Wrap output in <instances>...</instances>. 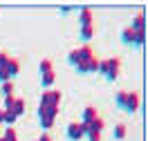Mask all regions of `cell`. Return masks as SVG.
I'll return each instance as SVG.
<instances>
[{
    "label": "cell",
    "mask_w": 148,
    "mask_h": 141,
    "mask_svg": "<svg viewBox=\"0 0 148 141\" xmlns=\"http://www.w3.org/2000/svg\"><path fill=\"white\" fill-rule=\"evenodd\" d=\"M7 61H9V54H5V52H0V69H5V65H7Z\"/></svg>",
    "instance_id": "d4e9b609"
},
{
    "label": "cell",
    "mask_w": 148,
    "mask_h": 141,
    "mask_svg": "<svg viewBox=\"0 0 148 141\" xmlns=\"http://www.w3.org/2000/svg\"><path fill=\"white\" fill-rule=\"evenodd\" d=\"M2 94H5V96H14V83H11V81L2 83Z\"/></svg>",
    "instance_id": "44dd1931"
},
{
    "label": "cell",
    "mask_w": 148,
    "mask_h": 141,
    "mask_svg": "<svg viewBox=\"0 0 148 141\" xmlns=\"http://www.w3.org/2000/svg\"><path fill=\"white\" fill-rule=\"evenodd\" d=\"M7 81H11L9 74H7V69H0V83H7Z\"/></svg>",
    "instance_id": "484cf974"
},
{
    "label": "cell",
    "mask_w": 148,
    "mask_h": 141,
    "mask_svg": "<svg viewBox=\"0 0 148 141\" xmlns=\"http://www.w3.org/2000/svg\"><path fill=\"white\" fill-rule=\"evenodd\" d=\"M132 36H135V31H132L130 27H126L123 31H121V40H123V43H128V45H132Z\"/></svg>",
    "instance_id": "e0dca14e"
},
{
    "label": "cell",
    "mask_w": 148,
    "mask_h": 141,
    "mask_svg": "<svg viewBox=\"0 0 148 141\" xmlns=\"http://www.w3.org/2000/svg\"><path fill=\"white\" fill-rule=\"evenodd\" d=\"M99 72H101L108 81H117L121 72V61L119 58H108V61H99Z\"/></svg>",
    "instance_id": "6da1fadb"
},
{
    "label": "cell",
    "mask_w": 148,
    "mask_h": 141,
    "mask_svg": "<svg viewBox=\"0 0 148 141\" xmlns=\"http://www.w3.org/2000/svg\"><path fill=\"white\" fill-rule=\"evenodd\" d=\"M0 141H7V139H5V137H0Z\"/></svg>",
    "instance_id": "f546056e"
},
{
    "label": "cell",
    "mask_w": 148,
    "mask_h": 141,
    "mask_svg": "<svg viewBox=\"0 0 148 141\" xmlns=\"http://www.w3.org/2000/svg\"><path fill=\"white\" fill-rule=\"evenodd\" d=\"M2 114H5V110H0V123H2Z\"/></svg>",
    "instance_id": "f1b7e54d"
},
{
    "label": "cell",
    "mask_w": 148,
    "mask_h": 141,
    "mask_svg": "<svg viewBox=\"0 0 148 141\" xmlns=\"http://www.w3.org/2000/svg\"><path fill=\"white\" fill-rule=\"evenodd\" d=\"M38 141H52V139H49V134L45 132V134H40V137H38Z\"/></svg>",
    "instance_id": "4316f807"
},
{
    "label": "cell",
    "mask_w": 148,
    "mask_h": 141,
    "mask_svg": "<svg viewBox=\"0 0 148 141\" xmlns=\"http://www.w3.org/2000/svg\"><path fill=\"white\" fill-rule=\"evenodd\" d=\"M97 116H99V112L94 110L92 105H88V108L83 110V123H85V125H88V123H92L94 119H97Z\"/></svg>",
    "instance_id": "4fadbf2b"
},
{
    "label": "cell",
    "mask_w": 148,
    "mask_h": 141,
    "mask_svg": "<svg viewBox=\"0 0 148 141\" xmlns=\"http://www.w3.org/2000/svg\"><path fill=\"white\" fill-rule=\"evenodd\" d=\"M49 69H54L52 61H49V58H43V61H40V74H45V72H49Z\"/></svg>",
    "instance_id": "ffe728a7"
},
{
    "label": "cell",
    "mask_w": 148,
    "mask_h": 141,
    "mask_svg": "<svg viewBox=\"0 0 148 141\" xmlns=\"http://www.w3.org/2000/svg\"><path fill=\"white\" fill-rule=\"evenodd\" d=\"M130 29H132V31H146V14H144V11H141L139 16H135Z\"/></svg>",
    "instance_id": "ba28073f"
},
{
    "label": "cell",
    "mask_w": 148,
    "mask_h": 141,
    "mask_svg": "<svg viewBox=\"0 0 148 141\" xmlns=\"http://www.w3.org/2000/svg\"><path fill=\"white\" fill-rule=\"evenodd\" d=\"M128 112H137L139 110V94L137 92H128V99H126V108Z\"/></svg>",
    "instance_id": "8992f818"
},
{
    "label": "cell",
    "mask_w": 148,
    "mask_h": 141,
    "mask_svg": "<svg viewBox=\"0 0 148 141\" xmlns=\"http://www.w3.org/2000/svg\"><path fill=\"white\" fill-rule=\"evenodd\" d=\"M56 81V74H54V69H49V72H45V74H40V83H43V87H52Z\"/></svg>",
    "instance_id": "7c38bea8"
},
{
    "label": "cell",
    "mask_w": 148,
    "mask_h": 141,
    "mask_svg": "<svg viewBox=\"0 0 148 141\" xmlns=\"http://www.w3.org/2000/svg\"><path fill=\"white\" fill-rule=\"evenodd\" d=\"M16 119H18V116H16L14 112H9V110H5V114H2V123H9V128H11V125L16 123Z\"/></svg>",
    "instance_id": "ac0fdd59"
},
{
    "label": "cell",
    "mask_w": 148,
    "mask_h": 141,
    "mask_svg": "<svg viewBox=\"0 0 148 141\" xmlns=\"http://www.w3.org/2000/svg\"><path fill=\"white\" fill-rule=\"evenodd\" d=\"M126 132H128V130H126V125H121V123H119V125L114 128V137H117V139H123Z\"/></svg>",
    "instance_id": "603a6c76"
},
{
    "label": "cell",
    "mask_w": 148,
    "mask_h": 141,
    "mask_svg": "<svg viewBox=\"0 0 148 141\" xmlns=\"http://www.w3.org/2000/svg\"><path fill=\"white\" fill-rule=\"evenodd\" d=\"M126 99H128V92H117V96H114L119 108H126Z\"/></svg>",
    "instance_id": "d6986e66"
},
{
    "label": "cell",
    "mask_w": 148,
    "mask_h": 141,
    "mask_svg": "<svg viewBox=\"0 0 148 141\" xmlns=\"http://www.w3.org/2000/svg\"><path fill=\"white\" fill-rule=\"evenodd\" d=\"M92 36H94V25H85V27H81V38H83V40H90Z\"/></svg>",
    "instance_id": "2e32d148"
},
{
    "label": "cell",
    "mask_w": 148,
    "mask_h": 141,
    "mask_svg": "<svg viewBox=\"0 0 148 141\" xmlns=\"http://www.w3.org/2000/svg\"><path fill=\"white\" fill-rule=\"evenodd\" d=\"M61 92H56V90H45L43 96H40V105L43 108H52V105H58L61 103Z\"/></svg>",
    "instance_id": "3957f363"
},
{
    "label": "cell",
    "mask_w": 148,
    "mask_h": 141,
    "mask_svg": "<svg viewBox=\"0 0 148 141\" xmlns=\"http://www.w3.org/2000/svg\"><path fill=\"white\" fill-rule=\"evenodd\" d=\"M76 56H79V63H85V61H90V58L94 56V52H92L90 45H85V47H79V49H76Z\"/></svg>",
    "instance_id": "30bf717a"
},
{
    "label": "cell",
    "mask_w": 148,
    "mask_h": 141,
    "mask_svg": "<svg viewBox=\"0 0 148 141\" xmlns=\"http://www.w3.org/2000/svg\"><path fill=\"white\" fill-rule=\"evenodd\" d=\"M2 137H5L7 141H16V139H18V134H16V130H14V128H7Z\"/></svg>",
    "instance_id": "7402d4cb"
},
{
    "label": "cell",
    "mask_w": 148,
    "mask_h": 141,
    "mask_svg": "<svg viewBox=\"0 0 148 141\" xmlns=\"http://www.w3.org/2000/svg\"><path fill=\"white\" fill-rule=\"evenodd\" d=\"M7 110H9V112H14L16 116H20V114L25 112V99H18V96H14Z\"/></svg>",
    "instance_id": "5b68a950"
},
{
    "label": "cell",
    "mask_w": 148,
    "mask_h": 141,
    "mask_svg": "<svg viewBox=\"0 0 148 141\" xmlns=\"http://www.w3.org/2000/svg\"><path fill=\"white\" fill-rule=\"evenodd\" d=\"M90 141H101V137L99 134H90Z\"/></svg>",
    "instance_id": "83f0119b"
},
{
    "label": "cell",
    "mask_w": 148,
    "mask_h": 141,
    "mask_svg": "<svg viewBox=\"0 0 148 141\" xmlns=\"http://www.w3.org/2000/svg\"><path fill=\"white\" fill-rule=\"evenodd\" d=\"M16 141H18V139H16Z\"/></svg>",
    "instance_id": "4dcf8cb0"
},
{
    "label": "cell",
    "mask_w": 148,
    "mask_h": 141,
    "mask_svg": "<svg viewBox=\"0 0 148 141\" xmlns=\"http://www.w3.org/2000/svg\"><path fill=\"white\" fill-rule=\"evenodd\" d=\"M81 137H83L81 123H67V139H70V141H79Z\"/></svg>",
    "instance_id": "52a82bcc"
},
{
    "label": "cell",
    "mask_w": 148,
    "mask_h": 141,
    "mask_svg": "<svg viewBox=\"0 0 148 141\" xmlns=\"http://www.w3.org/2000/svg\"><path fill=\"white\" fill-rule=\"evenodd\" d=\"M56 114H58V105H52V108H43V105H38V119H40V125L49 130L52 125H54V119Z\"/></svg>",
    "instance_id": "7a4b0ae2"
},
{
    "label": "cell",
    "mask_w": 148,
    "mask_h": 141,
    "mask_svg": "<svg viewBox=\"0 0 148 141\" xmlns=\"http://www.w3.org/2000/svg\"><path fill=\"white\" fill-rule=\"evenodd\" d=\"M5 69H7L9 78H14V76L20 72V61H18V58H9V61H7V65H5Z\"/></svg>",
    "instance_id": "9c48e42d"
},
{
    "label": "cell",
    "mask_w": 148,
    "mask_h": 141,
    "mask_svg": "<svg viewBox=\"0 0 148 141\" xmlns=\"http://www.w3.org/2000/svg\"><path fill=\"white\" fill-rule=\"evenodd\" d=\"M103 125H106V123H103V119H101V116H97L92 123H88V128H90V134H99V137H101Z\"/></svg>",
    "instance_id": "8fae6325"
},
{
    "label": "cell",
    "mask_w": 148,
    "mask_h": 141,
    "mask_svg": "<svg viewBox=\"0 0 148 141\" xmlns=\"http://www.w3.org/2000/svg\"><path fill=\"white\" fill-rule=\"evenodd\" d=\"M76 69L81 72V74H90V72H99V58L92 56L90 61H85V63H79Z\"/></svg>",
    "instance_id": "277c9868"
},
{
    "label": "cell",
    "mask_w": 148,
    "mask_h": 141,
    "mask_svg": "<svg viewBox=\"0 0 148 141\" xmlns=\"http://www.w3.org/2000/svg\"><path fill=\"white\" fill-rule=\"evenodd\" d=\"M85 25H94L92 11L88 9V7H83V9H81V27H85Z\"/></svg>",
    "instance_id": "5bb4252c"
},
{
    "label": "cell",
    "mask_w": 148,
    "mask_h": 141,
    "mask_svg": "<svg viewBox=\"0 0 148 141\" xmlns=\"http://www.w3.org/2000/svg\"><path fill=\"white\" fill-rule=\"evenodd\" d=\"M144 43H146V31H135V36H132V45L141 49Z\"/></svg>",
    "instance_id": "9a60e30c"
},
{
    "label": "cell",
    "mask_w": 148,
    "mask_h": 141,
    "mask_svg": "<svg viewBox=\"0 0 148 141\" xmlns=\"http://www.w3.org/2000/svg\"><path fill=\"white\" fill-rule=\"evenodd\" d=\"M67 61H70L72 65H79V56H76V49H72V52L67 54Z\"/></svg>",
    "instance_id": "cb8c5ba5"
}]
</instances>
